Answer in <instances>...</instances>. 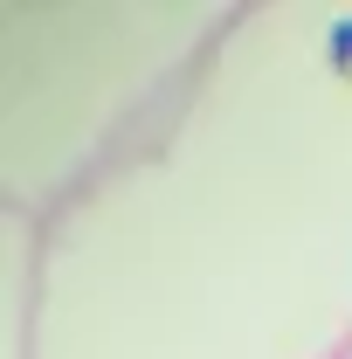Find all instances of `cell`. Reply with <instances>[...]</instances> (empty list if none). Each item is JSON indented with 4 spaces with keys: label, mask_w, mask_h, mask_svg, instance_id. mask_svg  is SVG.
I'll return each instance as SVG.
<instances>
[]
</instances>
